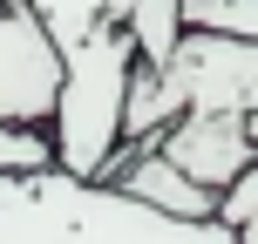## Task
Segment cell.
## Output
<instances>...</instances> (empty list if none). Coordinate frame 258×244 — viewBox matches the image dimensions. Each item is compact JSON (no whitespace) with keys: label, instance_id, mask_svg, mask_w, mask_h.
<instances>
[{"label":"cell","instance_id":"6da1fadb","mask_svg":"<svg viewBox=\"0 0 258 244\" xmlns=\"http://www.w3.org/2000/svg\"><path fill=\"white\" fill-rule=\"evenodd\" d=\"M0 237H231L224 224H190L129 197L109 177H75L61 163L0 170Z\"/></svg>","mask_w":258,"mask_h":244},{"label":"cell","instance_id":"7a4b0ae2","mask_svg":"<svg viewBox=\"0 0 258 244\" xmlns=\"http://www.w3.org/2000/svg\"><path fill=\"white\" fill-rule=\"evenodd\" d=\"M129 75H136V41L122 21H102L61 48V95H54V116H48V142H54L61 170L109 177V163L122 156Z\"/></svg>","mask_w":258,"mask_h":244},{"label":"cell","instance_id":"3957f363","mask_svg":"<svg viewBox=\"0 0 258 244\" xmlns=\"http://www.w3.org/2000/svg\"><path fill=\"white\" fill-rule=\"evenodd\" d=\"M61 95V41L27 0H0V122L48 129Z\"/></svg>","mask_w":258,"mask_h":244},{"label":"cell","instance_id":"277c9868","mask_svg":"<svg viewBox=\"0 0 258 244\" xmlns=\"http://www.w3.org/2000/svg\"><path fill=\"white\" fill-rule=\"evenodd\" d=\"M156 149H163L177 170H190L197 183L224 190V183L258 156V136H251V116H238V109H183V116L156 136Z\"/></svg>","mask_w":258,"mask_h":244},{"label":"cell","instance_id":"5b68a950","mask_svg":"<svg viewBox=\"0 0 258 244\" xmlns=\"http://www.w3.org/2000/svg\"><path fill=\"white\" fill-rule=\"evenodd\" d=\"M109 183H122L129 197H143V204L170 210V217H190V224H218V190L211 183H197L190 170H177L156 142H136V149H122L116 163H109Z\"/></svg>","mask_w":258,"mask_h":244},{"label":"cell","instance_id":"8992f818","mask_svg":"<svg viewBox=\"0 0 258 244\" xmlns=\"http://www.w3.org/2000/svg\"><path fill=\"white\" fill-rule=\"evenodd\" d=\"M129 41H136V61H150V68H163L170 54H177V41H183V0H136L129 7Z\"/></svg>","mask_w":258,"mask_h":244},{"label":"cell","instance_id":"52a82bcc","mask_svg":"<svg viewBox=\"0 0 258 244\" xmlns=\"http://www.w3.org/2000/svg\"><path fill=\"white\" fill-rule=\"evenodd\" d=\"M27 7H34L41 21H48V34L68 48V41H82L89 27H102V21H129L136 0H27Z\"/></svg>","mask_w":258,"mask_h":244},{"label":"cell","instance_id":"ba28073f","mask_svg":"<svg viewBox=\"0 0 258 244\" xmlns=\"http://www.w3.org/2000/svg\"><path fill=\"white\" fill-rule=\"evenodd\" d=\"M251 217H258V156H251V163H245V170H238V177L218 190V224H224L231 237L245 231Z\"/></svg>","mask_w":258,"mask_h":244},{"label":"cell","instance_id":"9c48e42d","mask_svg":"<svg viewBox=\"0 0 258 244\" xmlns=\"http://www.w3.org/2000/svg\"><path fill=\"white\" fill-rule=\"evenodd\" d=\"M27 163H54V142H48V129L0 122V170H27Z\"/></svg>","mask_w":258,"mask_h":244},{"label":"cell","instance_id":"30bf717a","mask_svg":"<svg viewBox=\"0 0 258 244\" xmlns=\"http://www.w3.org/2000/svg\"><path fill=\"white\" fill-rule=\"evenodd\" d=\"M238 237H245V244H258V217H251V224H245V231H238Z\"/></svg>","mask_w":258,"mask_h":244},{"label":"cell","instance_id":"8fae6325","mask_svg":"<svg viewBox=\"0 0 258 244\" xmlns=\"http://www.w3.org/2000/svg\"><path fill=\"white\" fill-rule=\"evenodd\" d=\"M251 136H258V116H251Z\"/></svg>","mask_w":258,"mask_h":244}]
</instances>
